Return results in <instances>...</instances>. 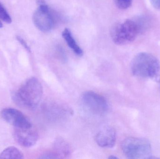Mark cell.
Segmentation results:
<instances>
[{"label":"cell","mask_w":160,"mask_h":159,"mask_svg":"<svg viewBox=\"0 0 160 159\" xmlns=\"http://www.w3.org/2000/svg\"><path fill=\"white\" fill-rule=\"evenodd\" d=\"M16 38H17V40L19 42L20 44L27 51H29V52L31 51V49H30V47L29 46L28 44H27V43L25 42V40H24L23 38H22L21 36H18V35L17 36Z\"/></svg>","instance_id":"2e32d148"},{"label":"cell","mask_w":160,"mask_h":159,"mask_svg":"<svg viewBox=\"0 0 160 159\" xmlns=\"http://www.w3.org/2000/svg\"><path fill=\"white\" fill-rule=\"evenodd\" d=\"M0 18L7 23L12 22V19L4 7L0 2Z\"/></svg>","instance_id":"5bb4252c"},{"label":"cell","mask_w":160,"mask_h":159,"mask_svg":"<svg viewBox=\"0 0 160 159\" xmlns=\"http://www.w3.org/2000/svg\"><path fill=\"white\" fill-rule=\"evenodd\" d=\"M3 25L2 24V22L0 21V28H2V27Z\"/></svg>","instance_id":"d6986e66"},{"label":"cell","mask_w":160,"mask_h":159,"mask_svg":"<svg viewBox=\"0 0 160 159\" xmlns=\"http://www.w3.org/2000/svg\"><path fill=\"white\" fill-rule=\"evenodd\" d=\"M23 158L22 152L15 147H7L0 154V159H22Z\"/></svg>","instance_id":"7c38bea8"},{"label":"cell","mask_w":160,"mask_h":159,"mask_svg":"<svg viewBox=\"0 0 160 159\" xmlns=\"http://www.w3.org/2000/svg\"><path fill=\"white\" fill-rule=\"evenodd\" d=\"M150 2L155 8L160 9V0H150Z\"/></svg>","instance_id":"e0dca14e"},{"label":"cell","mask_w":160,"mask_h":159,"mask_svg":"<svg viewBox=\"0 0 160 159\" xmlns=\"http://www.w3.org/2000/svg\"><path fill=\"white\" fill-rule=\"evenodd\" d=\"M82 99L86 107L94 114L102 115L108 110V103L106 99L94 91L84 92Z\"/></svg>","instance_id":"8992f818"},{"label":"cell","mask_w":160,"mask_h":159,"mask_svg":"<svg viewBox=\"0 0 160 159\" xmlns=\"http://www.w3.org/2000/svg\"><path fill=\"white\" fill-rule=\"evenodd\" d=\"M62 35L66 42L68 45L74 51L75 54L79 56H82L83 54V50L74 39L71 32L69 29L68 28L65 29L63 31Z\"/></svg>","instance_id":"30bf717a"},{"label":"cell","mask_w":160,"mask_h":159,"mask_svg":"<svg viewBox=\"0 0 160 159\" xmlns=\"http://www.w3.org/2000/svg\"><path fill=\"white\" fill-rule=\"evenodd\" d=\"M142 31L137 21L128 19L114 24L111 29V37L117 45H123L133 42Z\"/></svg>","instance_id":"3957f363"},{"label":"cell","mask_w":160,"mask_h":159,"mask_svg":"<svg viewBox=\"0 0 160 159\" xmlns=\"http://www.w3.org/2000/svg\"><path fill=\"white\" fill-rule=\"evenodd\" d=\"M2 118L14 128L32 127L29 119L19 110L12 108H6L1 111Z\"/></svg>","instance_id":"ba28073f"},{"label":"cell","mask_w":160,"mask_h":159,"mask_svg":"<svg viewBox=\"0 0 160 159\" xmlns=\"http://www.w3.org/2000/svg\"><path fill=\"white\" fill-rule=\"evenodd\" d=\"M116 6L118 9L125 10L131 6L132 0H113Z\"/></svg>","instance_id":"4fadbf2b"},{"label":"cell","mask_w":160,"mask_h":159,"mask_svg":"<svg viewBox=\"0 0 160 159\" xmlns=\"http://www.w3.org/2000/svg\"><path fill=\"white\" fill-rule=\"evenodd\" d=\"M41 159H58L61 158V157L55 152H48L41 155Z\"/></svg>","instance_id":"9a60e30c"},{"label":"cell","mask_w":160,"mask_h":159,"mask_svg":"<svg viewBox=\"0 0 160 159\" xmlns=\"http://www.w3.org/2000/svg\"><path fill=\"white\" fill-rule=\"evenodd\" d=\"M95 140L101 147L112 148L114 146L116 141L115 130L112 127H105L98 132Z\"/></svg>","instance_id":"9c48e42d"},{"label":"cell","mask_w":160,"mask_h":159,"mask_svg":"<svg viewBox=\"0 0 160 159\" xmlns=\"http://www.w3.org/2000/svg\"><path fill=\"white\" fill-rule=\"evenodd\" d=\"M109 158L113 159H118V158L117 157H115V156H110V157H109Z\"/></svg>","instance_id":"ac0fdd59"},{"label":"cell","mask_w":160,"mask_h":159,"mask_svg":"<svg viewBox=\"0 0 160 159\" xmlns=\"http://www.w3.org/2000/svg\"><path fill=\"white\" fill-rule=\"evenodd\" d=\"M13 136L20 145L25 147H32L35 145L38 138L37 132L32 127L14 128Z\"/></svg>","instance_id":"52a82bcc"},{"label":"cell","mask_w":160,"mask_h":159,"mask_svg":"<svg viewBox=\"0 0 160 159\" xmlns=\"http://www.w3.org/2000/svg\"><path fill=\"white\" fill-rule=\"evenodd\" d=\"M55 152L61 157L68 156L71 152V147L69 144L62 138H57L54 143Z\"/></svg>","instance_id":"8fae6325"},{"label":"cell","mask_w":160,"mask_h":159,"mask_svg":"<svg viewBox=\"0 0 160 159\" xmlns=\"http://www.w3.org/2000/svg\"><path fill=\"white\" fill-rule=\"evenodd\" d=\"M121 148L129 159H149L152 156V148L148 140L142 138L128 137L121 143Z\"/></svg>","instance_id":"277c9868"},{"label":"cell","mask_w":160,"mask_h":159,"mask_svg":"<svg viewBox=\"0 0 160 159\" xmlns=\"http://www.w3.org/2000/svg\"><path fill=\"white\" fill-rule=\"evenodd\" d=\"M32 19L36 28L44 32L52 30L57 21L54 13L45 3L39 5L33 15Z\"/></svg>","instance_id":"5b68a950"},{"label":"cell","mask_w":160,"mask_h":159,"mask_svg":"<svg viewBox=\"0 0 160 159\" xmlns=\"http://www.w3.org/2000/svg\"><path fill=\"white\" fill-rule=\"evenodd\" d=\"M43 93L42 84L38 79L33 77L26 80L13 97L19 105L32 108L40 103Z\"/></svg>","instance_id":"6da1fadb"},{"label":"cell","mask_w":160,"mask_h":159,"mask_svg":"<svg viewBox=\"0 0 160 159\" xmlns=\"http://www.w3.org/2000/svg\"><path fill=\"white\" fill-rule=\"evenodd\" d=\"M131 70L136 76L145 78L155 77L159 72L160 63L152 54L141 52L133 58Z\"/></svg>","instance_id":"7a4b0ae2"}]
</instances>
